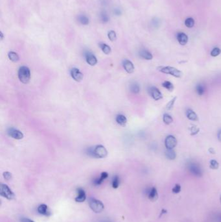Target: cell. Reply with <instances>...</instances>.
<instances>
[{
    "label": "cell",
    "mask_w": 221,
    "mask_h": 222,
    "mask_svg": "<svg viewBox=\"0 0 221 222\" xmlns=\"http://www.w3.org/2000/svg\"><path fill=\"white\" fill-rule=\"evenodd\" d=\"M21 221L22 222H34L33 220H30V219H28V218H22L21 220Z\"/></svg>",
    "instance_id": "39"
},
{
    "label": "cell",
    "mask_w": 221,
    "mask_h": 222,
    "mask_svg": "<svg viewBox=\"0 0 221 222\" xmlns=\"http://www.w3.org/2000/svg\"><path fill=\"white\" fill-rule=\"evenodd\" d=\"M18 78L22 83L27 84L31 79V71L27 66H22L19 68L18 72Z\"/></svg>",
    "instance_id": "2"
},
{
    "label": "cell",
    "mask_w": 221,
    "mask_h": 222,
    "mask_svg": "<svg viewBox=\"0 0 221 222\" xmlns=\"http://www.w3.org/2000/svg\"><path fill=\"white\" fill-rule=\"evenodd\" d=\"M108 37L109 40L112 42H114L117 39V34L113 30L110 31L108 33Z\"/></svg>",
    "instance_id": "32"
},
{
    "label": "cell",
    "mask_w": 221,
    "mask_h": 222,
    "mask_svg": "<svg viewBox=\"0 0 221 222\" xmlns=\"http://www.w3.org/2000/svg\"><path fill=\"white\" fill-rule=\"evenodd\" d=\"M116 121L119 125L125 127L127 123V118L123 114H118L116 117Z\"/></svg>",
    "instance_id": "17"
},
{
    "label": "cell",
    "mask_w": 221,
    "mask_h": 222,
    "mask_svg": "<svg viewBox=\"0 0 221 222\" xmlns=\"http://www.w3.org/2000/svg\"><path fill=\"white\" fill-rule=\"evenodd\" d=\"M163 121L166 125H169L171 123H173V119L170 115H169L168 114H165L163 117Z\"/></svg>",
    "instance_id": "30"
},
{
    "label": "cell",
    "mask_w": 221,
    "mask_h": 222,
    "mask_svg": "<svg viewBox=\"0 0 221 222\" xmlns=\"http://www.w3.org/2000/svg\"><path fill=\"white\" fill-rule=\"evenodd\" d=\"M221 50L219 47L213 48V50L211 51V55L212 57H217L220 54Z\"/></svg>",
    "instance_id": "34"
},
{
    "label": "cell",
    "mask_w": 221,
    "mask_h": 222,
    "mask_svg": "<svg viewBox=\"0 0 221 222\" xmlns=\"http://www.w3.org/2000/svg\"><path fill=\"white\" fill-rule=\"evenodd\" d=\"M210 168H212V170H217L219 167V162L215 160H212L210 161Z\"/></svg>",
    "instance_id": "33"
},
{
    "label": "cell",
    "mask_w": 221,
    "mask_h": 222,
    "mask_svg": "<svg viewBox=\"0 0 221 222\" xmlns=\"http://www.w3.org/2000/svg\"><path fill=\"white\" fill-rule=\"evenodd\" d=\"M6 133L10 137L16 140H21L24 138V135L22 131L14 127H10L6 131Z\"/></svg>",
    "instance_id": "7"
},
{
    "label": "cell",
    "mask_w": 221,
    "mask_h": 222,
    "mask_svg": "<svg viewBox=\"0 0 221 222\" xmlns=\"http://www.w3.org/2000/svg\"><path fill=\"white\" fill-rule=\"evenodd\" d=\"M3 38H4V35H3L2 32H1V33H0V39H1V40H3Z\"/></svg>",
    "instance_id": "42"
},
{
    "label": "cell",
    "mask_w": 221,
    "mask_h": 222,
    "mask_svg": "<svg viewBox=\"0 0 221 222\" xmlns=\"http://www.w3.org/2000/svg\"><path fill=\"white\" fill-rule=\"evenodd\" d=\"M101 20L104 22H106L108 21V17L106 14H101Z\"/></svg>",
    "instance_id": "38"
},
{
    "label": "cell",
    "mask_w": 221,
    "mask_h": 222,
    "mask_svg": "<svg viewBox=\"0 0 221 222\" xmlns=\"http://www.w3.org/2000/svg\"><path fill=\"white\" fill-rule=\"evenodd\" d=\"M108 177V173L106 172H102L101 174H100V177L96 179L95 181H93L94 185H96V186L101 185L102 182Z\"/></svg>",
    "instance_id": "18"
},
{
    "label": "cell",
    "mask_w": 221,
    "mask_h": 222,
    "mask_svg": "<svg viewBox=\"0 0 221 222\" xmlns=\"http://www.w3.org/2000/svg\"><path fill=\"white\" fill-rule=\"evenodd\" d=\"M209 152L211 153H212V154H215V151L214 150V149H213V148H212V147H210V149H209Z\"/></svg>",
    "instance_id": "40"
},
{
    "label": "cell",
    "mask_w": 221,
    "mask_h": 222,
    "mask_svg": "<svg viewBox=\"0 0 221 222\" xmlns=\"http://www.w3.org/2000/svg\"><path fill=\"white\" fill-rule=\"evenodd\" d=\"M0 195L9 200H12L15 198V194L12 190L5 184H1L0 188Z\"/></svg>",
    "instance_id": "5"
},
{
    "label": "cell",
    "mask_w": 221,
    "mask_h": 222,
    "mask_svg": "<svg viewBox=\"0 0 221 222\" xmlns=\"http://www.w3.org/2000/svg\"><path fill=\"white\" fill-rule=\"evenodd\" d=\"M177 96H175L174 98H173L171 101H169L167 103V104L166 105V109H167V110L170 111V110H172V109L173 108L175 102H176V101H177Z\"/></svg>",
    "instance_id": "28"
},
{
    "label": "cell",
    "mask_w": 221,
    "mask_h": 222,
    "mask_svg": "<svg viewBox=\"0 0 221 222\" xmlns=\"http://www.w3.org/2000/svg\"><path fill=\"white\" fill-rule=\"evenodd\" d=\"M162 86L164 87L165 88H166L167 91L170 92L173 91L174 88V86L173 83H171L170 81H165L164 83H162Z\"/></svg>",
    "instance_id": "24"
},
{
    "label": "cell",
    "mask_w": 221,
    "mask_h": 222,
    "mask_svg": "<svg viewBox=\"0 0 221 222\" xmlns=\"http://www.w3.org/2000/svg\"><path fill=\"white\" fill-rule=\"evenodd\" d=\"M220 203H221V195H220Z\"/></svg>",
    "instance_id": "44"
},
{
    "label": "cell",
    "mask_w": 221,
    "mask_h": 222,
    "mask_svg": "<svg viewBox=\"0 0 221 222\" xmlns=\"http://www.w3.org/2000/svg\"><path fill=\"white\" fill-rule=\"evenodd\" d=\"M187 168L193 175L198 177H200L202 176V170L199 164L195 162H189L187 165Z\"/></svg>",
    "instance_id": "6"
},
{
    "label": "cell",
    "mask_w": 221,
    "mask_h": 222,
    "mask_svg": "<svg viewBox=\"0 0 221 222\" xmlns=\"http://www.w3.org/2000/svg\"><path fill=\"white\" fill-rule=\"evenodd\" d=\"M3 177H4V179L5 180H6V181H10V180H11L12 177V173L11 172H3Z\"/></svg>",
    "instance_id": "35"
},
{
    "label": "cell",
    "mask_w": 221,
    "mask_h": 222,
    "mask_svg": "<svg viewBox=\"0 0 221 222\" xmlns=\"http://www.w3.org/2000/svg\"><path fill=\"white\" fill-rule=\"evenodd\" d=\"M88 155L96 159H104L108 155L106 147L103 145H97L94 147H90L87 150Z\"/></svg>",
    "instance_id": "1"
},
{
    "label": "cell",
    "mask_w": 221,
    "mask_h": 222,
    "mask_svg": "<svg viewBox=\"0 0 221 222\" xmlns=\"http://www.w3.org/2000/svg\"><path fill=\"white\" fill-rule=\"evenodd\" d=\"M218 140L221 142V130L219 132V133H218Z\"/></svg>",
    "instance_id": "41"
},
{
    "label": "cell",
    "mask_w": 221,
    "mask_h": 222,
    "mask_svg": "<svg viewBox=\"0 0 221 222\" xmlns=\"http://www.w3.org/2000/svg\"><path fill=\"white\" fill-rule=\"evenodd\" d=\"M139 56L145 60H152L153 56L149 51L143 50L139 51Z\"/></svg>",
    "instance_id": "20"
},
{
    "label": "cell",
    "mask_w": 221,
    "mask_h": 222,
    "mask_svg": "<svg viewBox=\"0 0 221 222\" xmlns=\"http://www.w3.org/2000/svg\"><path fill=\"white\" fill-rule=\"evenodd\" d=\"M130 90L134 94H138L139 91H140V87H139V86L138 84L134 83V84H132L131 86H130Z\"/></svg>",
    "instance_id": "29"
},
{
    "label": "cell",
    "mask_w": 221,
    "mask_h": 222,
    "mask_svg": "<svg viewBox=\"0 0 221 222\" xmlns=\"http://www.w3.org/2000/svg\"><path fill=\"white\" fill-rule=\"evenodd\" d=\"M196 91L199 96H202L206 92V87L204 85H198L196 87Z\"/></svg>",
    "instance_id": "26"
},
{
    "label": "cell",
    "mask_w": 221,
    "mask_h": 222,
    "mask_svg": "<svg viewBox=\"0 0 221 222\" xmlns=\"http://www.w3.org/2000/svg\"><path fill=\"white\" fill-rule=\"evenodd\" d=\"M99 47L100 48V50H102L103 52L106 54V55H108L112 51V49L108 45H107L105 43H100L99 44Z\"/></svg>",
    "instance_id": "22"
},
{
    "label": "cell",
    "mask_w": 221,
    "mask_h": 222,
    "mask_svg": "<svg viewBox=\"0 0 221 222\" xmlns=\"http://www.w3.org/2000/svg\"><path fill=\"white\" fill-rule=\"evenodd\" d=\"M85 59L86 63L92 66L96 65L97 63V59L96 57L93 53L89 52V51L85 53Z\"/></svg>",
    "instance_id": "11"
},
{
    "label": "cell",
    "mask_w": 221,
    "mask_h": 222,
    "mask_svg": "<svg viewBox=\"0 0 221 222\" xmlns=\"http://www.w3.org/2000/svg\"><path fill=\"white\" fill-rule=\"evenodd\" d=\"M123 66L125 70L128 73H132L134 72V66L131 60L128 59H125L123 61Z\"/></svg>",
    "instance_id": "12"
},
{
    "label": "cell",
    "mask_w": 221,
    "mask_h": 222,
    "mask_svg": "<svg viewBox=\"0 0 221 222\" xmlns=\"http://www.w3.org/2000/svg\"><path fill=\"white\" fill-rule=\"evenodd\" d=\"M120 184V180L119 177L118 175H115L113 177V178L112 179V185L113 188H118L119 187Z\"/></svg>",
    "instance_id": "27"
},
{
    "label": "cell",
    "mask_w": 221,
    "mask_h": 222,
    "mask_svg": "<svg viewBox=\"0 0 221 222\" xmlns=\"http://www.w3.org/2000/svg\"><path fill=\"white\" fill-rule=\"evenodd\" d=\"M78 19H79V21L80 22V23L84 25H88L90 22L89 18L85 15H80L79 17H78Z\"/></svg>",
    "instance_id": "25"
},
{
    "label": "cell",
    "mask_w": 221,
    "mask_h": 222,
    "mask_svg": "<svg viewBox=\"0 0 221 222\" xmlns=\"http://www.w3.org/2000/svg\"><path fill=\"white\" fill-rule=\"evenodd\" d=\"M186 116L187 118L189 119V120L197 121H199V117H198L197 114L191 109H188L186 112Z\"/></svg>",
    "instance_id": "19"
},
{
    "label": "cell",
    "mask_w": 221,
    "mask_h": 222,
    "mask_svg": "<svg viewBox=\"0 0 221 222\" xmlns=\"http://www.w3.org/2000/svg\"><path fill=\"white\" fill-rule=\"evenodd\" d=\"M172 191H173V192L174 193V194H178V193H180L181 191V186L179 184H176L174 186L173 190H172Z\"/></svg>",
    "instance_id": "36"
},
{
    "label": "cell",
    "mask_w": 221,
    "mask_h": 222,
    "mask_svg": "<svg viewBox=\"0 0 221 222\" xmlns=\"http://www.w3.org/2000/svg\"><path fill=\"white\" fill-rule=\"evenodd\" d=\"M89 205L90 208L95 213H100L105 209V205L100 200L94 198L90 199Z\"/></svg>",
    "instance_id": "4"
},
{
    "label": "cell",
    "mask_w": 221,
    "mask_h": 222,
    "mask_svg": "<svg viewBox=\"0 0 221 222\" xmlns=\"http://www.w3.org/2000/svg\"><path fill=\"white\" fill-rule=\"evenodd\" d=\"M177 145V140L174 136L169 135L165 140V146L167 149H173Z\"/></svg>",
    "instance_id": "8"
},
{
    "label": "cell",
    "mask_w": 221,
    "mask_h": 222,
    "mask_svg": "<svg viewBox=\"0 0 221 222\" xmlns=\"http://www.w3.org/2000/svg\"><path fill=\"white\" fill-rule=\"evenodd\" d=\"M177 40L180 45L184 46L187 43L188 37L186 34L184 33H179L177 34Z\"/></svg>",
    "instance_id": "16"
},
{
    "label": "cell",
    "mask_w": 221,
    "mask_h": 222,
    "mask_svg": "<svg viewBox=\"0 0 221 222\" xmlns=\"http://www.w3.org/2000/svg\"><path fill=\"white\" fill-rule=\"evenodd\" d=\"M38 212H39V214L45 216H49L51 214L48 209V207L45 204H42L39 206L38 207Z\"/></svg>",
    "instance_id": "15"
},
{
    "label": "cell",
    "mask_w": 221,
    "mask_h": 222,
    "mask_svg": "<svg viewBox=\"0 0 221 222\" xmlns=\"http://www.w3.org/2000/svg\"><path fill=\"white\" fill-rule=\"evenodd\" d=\"M163 213H164V214L167 213V211H166V210H165V209H164V210H162V211H161V214L160 216H161L162 214H163Z\"/></svg>",
    "instance_id": "43"
},
{
    "label": "cell",
    "mask_w": 221,
    "mask_h": 222,
    "mask_svg": "<svg viewBox=\"0 0 221 222\" xmlns=\"http://www.w3.org/2000/svg\"><path fill=\"white\" fill-rule=\"evenodd\" d=\"M86 199V195L85 191L84 190L83 188H78L77 189V195L76 196L75 200L76 202L78 203H83Z\"/></svg>",
    "instance_id": "13"
},
{
    "label": "cell",
    "mask_w": 221,
    "mask_h": 222,
    "mask_svg": "<svg viewBox=\"0 0 221 222\" xmlns=\"http://www.w3.org/2000/svg\"><path fill=\"white\" fill-rule=\"evenodd\" d=\"M70 75L71 78L77 82H80L82 81L84 77L83 73L77 68H73L71 69Z\"/></svg>",
    "instance_id": "9"
},
{
    "label": "cell",
    "mask_w": 221,
    "mask_h": 222,
    "mask_svg": "<svg viewBox=\"0 0 221 222\" xmlns=\"http://www.w3.org/2000/svg\"><path fill=\"white\" fill-rule=\"evenodd\" d=\"M190 130L191 131V135H195L197 134L199 131V129L197 127V126H194V125H193V127L190 129Z\"/></svg>",
    "instance_id": "37"
},
{
    "label": "cell",
    "mask_w": 221,
    "mask_h": 222,
    "mask_svg": "<svg viewBox=\"0 0 221 222\" xmlns=\"http://www.w3.org/2000/svg\"><path fill=\"white\" fill-rule=\"evenodd\" d=\"M8 57L13 63H17L19 60V57L17 53L14 51H10L8 53Z\"/></svg>",
    "instance_id": "21"
},
{
    "label": "cell",
    "mask_w": 221,
    "mask_h": 222,
    "mask_svg": "<svg viewBox=\"0 0 221 222\" xmlns=\"http://www.w3.org/2000/svg\"><path fill=\"white\" fill-rule=\"evenodd\" d=\"M149 92L152 99H154L155 101H158L163 98V96H162L160 90L158 89L156 87H154V86H151V87L149 88Z\"/></svg>",
    "instance_id": "10"
},
{
    "label": "cell",
    "mask_w": 221,
    "mask_h": 222,
    "mask_svg": "<svg viewBox=\"0 0 221 222\" xmlns=\"http://www.w3.org/2000/svg\"><path fill=\"white\" fill-rule=\"evenodd\" d=\"M148 198L151 201H155L158 199V194L156 188L152 187L148 192Z\"/></svg>",
    "instance_id": "14"
},
{
    "label": "cell",
    "mask_w": 221,
    "mask_h": 222,
    "mask_svg": "<svg viewBox=\"0 0 221 222\" xmlns=\"http://www.w3.org/2000/svg\"><path fill=\"white\" fill-rule=\"evenodd\" d=\"M165 157L169 160H174L176 159L177 154L173 149H167L165 152Z\"/></svg>",
    "instance_id": "23"
},
{
    "label": "cell",
    "mask_w": 221,
    "mask_h": 222,
    "mask_svg": "<svg viewBox=\"0 0 221 222\" xmlns=\"http://www.w3.org/2000/svg\"><path fill=\"white\" fill-rule=\"evenodd\" d=\"M185 25L188 28L193 27L194 25V20L192 18H188L185 20Z\"/></svg>",
    "instance_id": "31"
},
{
    "label": "cell",
    "mask_w": 221,
    "mask_h": 222,
    "mask_svg": "<svg viewBox=\"0 0 221 222\" xmlns=\"http://www.w3.org/2000/svg\"><path fill=\"white\" fill-rule=\"evenodd\" d=\"M157 69L158 71H160V72L162 73L169 74V75H173L175 77V78H181L182 75V72L180 70H178L174 67L160 66V67H158Z\"/></svg>",
    "instance_id": "3"
}]
</instances>
